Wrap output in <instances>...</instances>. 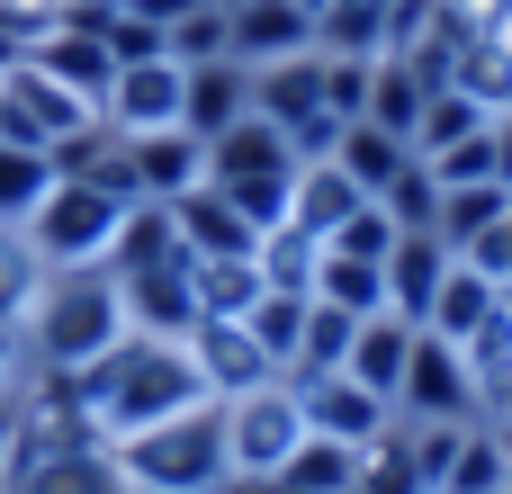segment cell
Segmentation results:
<instances>
[{"label": "cell", "instance_id": "cell-1", "mask_svg": "<svg viewBox=\"0 0 512 494\" xmlns=\"http://www.w3.org/2000/svg\"><path fill=\"white\" fill-rule=\"evenodd\" d=\"M63 387H72V405L90 414V432L108 450L135 441V432H153V423H171V414H189V405H216L207 378H198V360H189V342H153V333H126L117 351H99L90 369H72Z\"/></svg>", "mask_w": 512, "mask_h": 494}, {"label": "cell", "instance_id": "cell-2", "mask_svg": "<svg viewBox=\"0 0 512 494\" xmlns=\"http://www.w3.org/2000/svg\"><path fill=\"white\" fill-rule=\"evenodd\" d=\"M18 342H27V369H36V378L90 369L99 351L126 342V297H117V279H108V270H45V288H36Z\"/></svg>", "mask_w": 512, "mask_h": 494}, {"label": "cell", "instance_id": "cell-3", "mask_svg": "<svg viewBox=\"0 0 512 494\" xmlns=\"http://www.w3.org/2000/svg\"><path fill=\"white\" fill-rule=\"evenodd\" d=\"M117 477L126 494H225V432H216V405H189L135 441H117Z\"/></svg>", "mask_w": 512, "mask_h": 494}, {"label": "cell", "instance_id": "cell-4", "mask_svg": "<svg viewBox=\"0 0 512 494\" xmlns=\"http://www.w3.org/2000/svg\"><path fill=\"white\" fill-rule=\"evenodd\" d=\"M207 180L270 234V225L288 216V189H297V144H288V126H270L261 108H243L225 135H207Z\"/></svg>", "mask_w": 512, "mask_h": 494}, {"label": "cell", "instance_id": "cell-5", "mask_svg": "<svg viewBox=\"0 0 512 494\" xmlns=\"http://www.w3.org/2000/svg\"><path fill=\"white\" fill-rule=\"evenodd\" d=\"M216 432H225V477L234 486H270L297 450H306V405L288 378L252 387V396H225L216 405Z\"/></svg>", "mask_w": 512, "mask_h": 494}, {"label": "cell", "instance_id": "cell-6", "mask_svg": "<svg viewBox=\"0 0 512 494\" xmlns=\"http://www.w3.org/2000/svg\"><path fill=\"white\" fill-rule=\"evenodd\" d=\"M117 225H126V198H108L90 180H54L36 198V216H27V243H36L45 270H99L108 243H117Z\"/></svg>", "mask_w": 512, "mask_h": 494}, {"label": "cell", "instance_id": "cell-7", "mask_svg": "<svg viewBox=\"0 0 512 494\" xmlns=\"http://www.w3.org/2000/svg\"><path fill=\"white\" fill-rule=\"evenodd\" d=\"M396 423H486V396H477V369H468L459 342L414 333V360H405V387H396Z\"/></svg>", "mask_w": 512, "mask_h": 494}, {"label": "cell", "instance_id": "cell-8", "mask_svg": "<svg viewBox=\"0 0 512 494\" xmlns=\"http://www.w3.org/2000/svg\"><path fill=\"white\" fill-rule=\"evenodd\" d=\"M81 126H99V108L72 99L54 72H36V63H9V72H0V144H18V153H54V144L81 135Z\"/></svg>", "mask_w": 512, "mask_h": 494}, {"label": "cell", "instance_id": "cell-9", "mask_svg": "<svg viewBox=\"0 0 512 494\" xmlns=\"http://www.w3.org/2000/svg\"><path fill=\"white\" fill-rule=\"evenodd\" d=\"M189 360H198V378H207L216 405H225V396H252V387L279 378V360L252 342L243 315H198V324H189Z\"/></svg>", "mask_w": 512, "mask_h": 494}, {"label": "cell", "instance_id": "cell-10", "mask_svg": "<svg viewBox=\"0 0 512 494\" xmlns=\"http://www.w3.org/2000/svg\"><path fill=\"white\" fill-rule=\"evenodd\" d=\"M180 90H189V72H180L171 54L117 63V81H108V99H99V126H117V135H162V126H180Z\"/></svg>", "mask_w": 512, "mask_h": 494}, {"label": "cell", "instance_id": "cell-11", "mask_svg": "<svg viewBox=\"0 0 512 494\" xmlns=\"http://www.w3.org/2000/svg\"><path fill=\"white\" fill-rule=\"evenodd\" d=\"M288 387H297V405H306V432H315V441L378 450V441H387V423H396V414H387L369 387H351L342 369H324V378H288Z\"/></svg>", "mask_w": 512, "mask_h": 494}, {"label": "cell", "instance_id": "cell-12", "mask_svg": "<svg viewBox=\"0 0 512 494\" xmlns=\"http://www.w3.org/2000/svg\"><path fill=\"white\" fill-rule=\"evenodd\" d=\"M306 45H315V9H297V0H243V9H225V54H234L243 72L288 63V54H306Z\"/></svg>", "mask_w": 512, "mask_h": 494}, {"label": "cell", "instance_id": "cell-13", "mask_svg": "<svg viewBox=\"0 0 512 494\" xmlns=\"http://www.w3.org/2000/svg\"><path fill=\"white\" fill-rule=\"evenodd\" d=\"M171 234H180L198 261H243V252L261 243V225H252V216H243L216 180H198L189 198H171Z\"/></svg>", "mask_w": 512, "mask_h": 494}, {"label": "cell", "instance_id": "cell-14", "mask_svg": "<svg viewBox=\"0 0 512 494\" xmlns=\"http://www.w3.org/2000/svg\"><path fill=\"white\" fill-rule=\"evenodd\" d=\"M27 63H36V72H54V81H63L72 99H90V108H99V99H108V81H117V54H108L90 27H72V18H54V27L27 45Z\"/></svg>", "mask_w": 512, "mask_h": 494}, {"label": "cell", "instance_id": "cell-15", "mask_svg": "<svg viewBox=\"0 0 512 494\" xmlns=\"http://www.w3.org/2000/svg\"><path fill=\"white\" fill-rule=\"evenodd\" d=\"M252 108H261L270 126H288V144H297L306 117H333V108H324V54L306 45V54H288V63H261V72H252Z\"/></svg>", "mask_w": 512, "mask_h": 494}, {"label": "cell", "instance_id": "cell-16", "mask_svg": "<svg viewBox=\"0 0 512 494\" xmlns=\"http://www.w3.org/2000/svg\"><path fill=\"white\" fill-rule=\"evenodd\" d=\"M126 153H135V189H144L153 207H171V198H189V189L207 180V144H198L189 126H162V135H126Z\"/></svg>", "mask_w": 512, "mask_h": 494}, {"label": "cell", "instance_id": "cell-17", "mask_svg": "<svg viewBox=\"0 0 512 494\" xmlns=\"http://www.w3.org/2000/svg\"><path fill=\"white\" fill-rule=\"evenodd\" d=\"M414 333H423V324H405V315H369V324L351 333V360H342V378H351V387H369L387 414H396V387H405Z\"/></svg>", "mask_w": 512, "mask_h": 494}, {"label": "cell", "instance_id": "cell-18", "mask_svg": "<svg viewBox=\"0 0 512 494\" xmlns=\"http://www.w3.org/2000/svg\"><path fill=\"white\" fill-rule=\"evenodd\" d=\"M441 81H450V90H468L486 117H504V108H512V27H468V36L450 45Z\"/></svg>", "mask_w": 512, "mask_h": 494}, {"label": "cell", "instance_id": "cell-19", "mask_svg": "<svg viewBox=\"0 0 512 494\" xmlns=\"http://www.w3.org/2000/svg\"><path fill=\"white\" fill-rule=\"evenodd\" d=\"M189 72V90H180V126L207 144V135H225L243 108H252V72L234 63V54H216V63H180Z\"/></svg>", "mask_w": 512, "mask_h": 494}, {"label": "cell", "instance_id": "cell-20", "mask_svg": "<svg viewBox=\"0 0 512 494\" xmlns=\"http://www.w3.org/2000/svg\"><path fill=\"white\" fill-rule=\"evenodd\" d=\"M495 315H504V288H495L477 261H459V252H450V270H441V297H432L423 333H441V342H477Z\"/></svg>", "mask_w": 512, "mask_h": 494}, {"label": "cell", "instance_id": "cell-21", "mask_svg": "<svg viewBox=\"0 0 512 494\" xmlns=\"http://www.w3.org/2000/svg\"><path fill=\"white\" fill-rule=\"evenodd\" d=\"M9 494H126L117 477V450H45V459H18L9 468Z\"/></svg>", "mask_w": 512, "mask_h": 494}, {"label": "cell", "instance_id": "cell-22", "mask_svg": "<svg viewBox=\"0 0 512 494\" xmlns=\"http://www.w3.org/2000/svg\"><path fill=\"white\" fill-rule=\"evenodd\" d=\"M441 270H450V243L441 234H396V252H387V315L423 324L432 297H441Z\"/></svg>", "mask_w": 512, "mask_h": 494}, {"label": "cell", "instance_id": "cell-23", "mask_svg": "<svg viewBox=\"0 0 512 494\" xmlns=\"http://www.w3.org/2000/svg\"><path fill=\"white\" fill-rule=\"evenodd\" d=\"M351 207H360V180H351L342 162H297V189H288V216H279V225H306V234L324 243Z\"/></svg>", "mask_w": 512, "mask_h": 494}, {"label": "cell", "instance_id": "cell-24", "mask_svg": "<svg viewBox=\"0 0 512 494\" xmlns=\"http://www.w3.org/2000/svg\"><path fill=\"white\" fill-rule=\"evenodd\" d=\"M504 216H512V189H504V180H459V189H441L432 234H441L450 252H477V243H486Z\"/></svg>", "mask_w": 512, "mask_h": 494}, {"label": "cell", "instance_id": "cell-25", "mask_svg": "<svg viewBox=\"0 0 512 494\" xmlns=\"http://www.w3.org/2000/svg\"><path fill=\"white\" fill-rule=\"evenodd\" d=\"M324 162H342V171L360 180V198H378V189L414 162V144H405V135H387V126H369V117H351V126H342V144H333Z\"/></svg>", "mask_w": 512, "mask_h": 494}, {"label": "cell", "instance_id": "cell-26", "mask_svg": "<svg viewBox=\"0 0 512 494\" xmlns=\"http://www.w3.org/2000/svg\"><path fill=\"white\" fill-rule=\"evenodd\" d=\"M252 261H261L270 297H315V270H324V243H315L306 225H270V234L252 243Z\"/></svg>", "mask_w": 512, "mask_h": 494}, {"label": "cell", "instance_id": "cell-27", "mask_svg": "<svg viewBox=\"0 0 512 494\" xmlns=\"http://www.w3.org/2000/svg\"><path fill=\"white\" fill-rule=\"evenodd\" d=\"M423 99H432V81H423L414 63L378 54V72H369V126H387V135H405V144H414V117H423Z\"/></svg>", "mask_w": 512, "mask_h": 494}, {"label": "cell", "instance_id": "cell-28", "mask_svg": "<svg viewBox=\"0 0 512 494\" xmlns=\"http://www.w3.org/2000/svg\"><path fill=\"white\" fill-rule=\"evenodd\" d=\"M486 126V108L468 99V90H450V81H432V99H423V117H414V162H441L450 144H468Z\"/></svg>", "mask_w": 512, "mask_h": 494}, {"label": "cell", "instance_id": "cell-29", "mask_svg": "<svg viewBox=\"0 0 512 494\" xmlns=\"http://www.w3.org/2000/svg\"><path fill=\"white\" fill-rule=\"evenodd\" d=\"M315 297H324V306H342L351 324H369V315H387V270H378V261H351V252H324Z\"/></svg>", "mask_w": 512, "mask_h": 494}, {"label": "cell", "instance_id": "cell-30", "mask_svg": "<svg viewBox=\"0 0 512 494\" xmlns=\"http://www.w3.org/2000/svg\"><path fill=\"white\" fill-rule=\"evenodd\" d=\"M351 315L342 306H324V297H306V333H297V360H288V378H324V369H342L351 360Z\"/></svg>", "mask_w": 512, "mask_h": 494}, {"label": "cell", "instance_id": "cell-31", "mask_svg": "<svg viewBox=\"0 0 512 494\" xmlns=\"http://www.w3.org/2000/svg\"><path fill=\"white\" fill-rule=\"evenodd\" d=\"M504 486H512L504 441H495L486 423H468V432H459V450H450V477H441V494H504Z\"/></svg>", "mask_w": 512, "mask_h": 494}, {"label": "cell", "instance_id": "cell-32", "mask_svg": "<svg viewBox=\"0 0 512 494\" xmlns=\"http://www.w3.org/2000/svg\"><path fill=\"white\" fill-rule=\"evenodd\" d=\"M270 297V279H261V261L243 252V261H198V306L207 315H252Z\"/></svg>", "mask_w": 512, "mask_h": 494}, {"label": "cell", "instance_id": "cell-33", "mask_svg": "<svg viewBox=\"0 0 512 494\" xmlns=\"http://www.w3.org/2000/svg\"><path fill=\"white\" fill-rule=\"evenodd\" d=\"M36 288H45V261H36L27 225H0V324H27Z\"/></svg>", "mask_w": 512, "mask_h": 494}, {"label": "cell", "instance_id": "cell-34", "mask_svg": "<svg viewBox=\"0 0 512 494\" xmlns=\"http://www.w3.org/2000/svg\"><path fill=\"white\" fill-rule=\"evenodd\" d=\"M396 234H405V225H396V216H387L378 198H360V207H351V216H342V225L324 234V252H351V261H378V270H387Z\"/></svg>", "mask_w": 512, "mask_h": 494}, {"label": "cell", "instance_id": "cell-35", "mask_svg": "<svg viewBox=\"0 0 512 494\" xmlns=\"http://www.w3.org/2000/svg\"><path fill=\"white\" fill-rule=\"evenodd\" d=\"M45 189H54V162H45V153H18V144H0V225H27Z\"/></svg>", "mask_w": 512, "mask_h": 494}, {"label": "cell", "instance_id": "cell-36", "mask_svg": "<svg viewBox=\"0 0 512 494\" xmlns=\"http://www.w3.org/2000/svg\"><path fill=\"white\" fill-rule=\"evenodd\" d=\"M162 54H171V63H216V54H225V9L189 0V9L162 27Z\"/></svg>", "mask_w": 512, "mask_h": 494}, {"label": "cell", "instance_id": "cell-37", "mask_svg": "<svg viewBox=\"0 0 512 494\" xmlns=\"http://www.w3.org/2000/svg\"><path fill=\"white\" fill-rule=\"evenodd\" d=\"M378 207H387V216H396L405 234H432V216H441V180H432L423 162H405V171H396V180L378 189Z\"/></svg>", "mask_w": 512, "mask_h": 494}, {"label": "cell", "instance_id": "cell-38", "mask_svg": "<svg viewBox=\"0 0 512 494\" xmlns=\"http://www.w3.org/2000/svg\"><path fill=\"white\" fill-rule=\"evenodd\" d=\"M351 494H423V477H414V450H405V423H387V441L360 459V486Z\"/></svg>", "mask_w": 512, "mask_h": 494}, {"label": "cell", "instance_id": "cell-39", "mask_svg": "<svg viewBox=\"0 0 512 494\" xmlns=\"http://www.w3.org/2000/svg\"><path fill=\"white\" fill-rule=\"evenodd\" d=\"M243 324H252V342H261V351L279 360V378H288V360H297V333H306V297H261Z\"/></svg>", "mask_w": 512, "mask_h": 494}, {"label": "cell", "instance_id": "cell-40", "mask_svg": "<svg viewBox=\"0 0 512 494\" xmlns=\"http://www.w3.org/2000/svg\"><path fill=\"white\" fill-rule=\"evenodd\" d=\"M36 369H27V342H18V324H0V396H18Z\"/></svg>", "mask_w": 512, "mask_h": 494}, {"label": "cell", "instance_id": "cell-41", "mask_svg": "<svg viewBox=\"0 0 512 494\" xmlns=\"http://www.w3.org/2000/svg\"><path fill=\"white\" fill-rule=\"evenodd\" d=\"M9 459H18V396H0V477H9Z\"/></svg>", "mask_w": 512, "mask_h": 494}, {"label": "cell", "instance_id": "cell-42", "mask_svg": "<svg viewBox=\"0 0 512 494\" xmlns=\"http://www.w3.org/2000/svg\"><path fill=\"white\" fill-rule=\"evenodd\" d=\"M486 432H495V441H504V459H512V414H504V423H486Z\"/></svg>", "mask_w": 512, "mask_h": 494}, {"label": "cell", "instance_id": "cell-43", "mask_svg": "<svg viewBox=\"0 0 512 494\" xmlns=\"http://www.w3.org/2000/svg\"><path fill=\"white\" fill-rule=\"evenodd\" d=\"M297 9H315V18H324V0H297Z\"/></svg>", "mask_w": 512, "mask_h": 494}, {"label": "cell", "instance_id": "cell-44", "mask_svg": "<svg viewBox=\"0 0 512 494\" xmlns=\"http://www.w3.org/2000/svg\"><path fill=\"white\" fill-rule=\"evenodd\" d=\"M207 9H243V0H207Z\"/></svg>", "mask_w": 512, "mask_h": 494}, {"label": "cell", "instance_id": "cell-45", "mask_svg": "<svg viewBox=\"0 0 512 494\" xmlns=\"http://www.w3.org/2000/svg\"><path fill=\"white\" fill-rule=\"evenodd\" d=\"M225 494H261V486H225Z\"/></svg>", "mask_w": 512, "mask_h": 494}, {"label": "cell", "instance_id": "cell-46", "mask_svg": "<svg viewBox=\"0 0 512 494\" xmlns=\"http://www.w3.org/2000/svg\"><path fill=\"white\" fill-rule=\"evenodd\" d=\"M0 494H9V477H0Z\"/></svg>", "mask_w": 512, "mask_h": 494}, {"label": "cell", "instance_id": "cell-47", "mask_svg": "<svg viewBox=\"0 0 512 494\" xmlns=\"http://www.w3.org/2000/svg\"><path fill=\"white\" fill-rule=\"evenodd\" d=\"M324 9H333V0H324Z\"/></svg>", "mask_w": 512, "mask_h": 494}, {"label": "cell", "instance_id": "cell-48", "mask_svg": "<svg viewBox=\"0 0 512 494\" xmlns=\"http://www.w3.org/2000/svg\"><path fill=\"white\" fill-rule=\"evenodd\" d=\"M504 494H512V486H504Z\"/></svg>", "mask_w": 512, "mask_h": 494}]
</instances>
